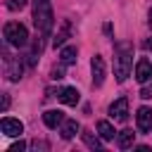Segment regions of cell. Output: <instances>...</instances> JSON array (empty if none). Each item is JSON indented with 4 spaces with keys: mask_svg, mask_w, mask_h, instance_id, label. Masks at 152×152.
Here are the masks:
<instances>
[{
    "mask_svg": "<svg viewBox=\"0 0 152 152\" xmlns=\"http://www.w3.org/2000/svg\"><path fill=\"white\" fill-rule=\"evenodd\" d=\"M133 66V50L128 43H116L114 45V76L119 83H124L131 74Z\"/></svg>",
    "mask_w": 152,
    "mask_h": 152,
    "instance_id": "cell-1",
    "label": "cell"
},
{
    "mask_svg": "<svg viewBox=\"0 0 152 152\" xmlns=\"http://www.w3.org/2000/svg\"><path fill=\"white\" fill-rule=\"evenodd\" d=\"M33 24L40 36H50L55 26V14L50 7V0H33Z\"/></svg>",
    "mask_w": 152,
    "mask_h": 152,
    "instance_id": "cell-2",
    "label": "cell"
},
{
    "mask_svg": "<svg viewBox=\"0 0 152 152\" xmlns=\"http://www.w3.org/2000/svg\"><path fill=\"white\" fill-rule=\"evenodd\" d=\"M2 33H5V40L10 45H14V48H26L28 45V31L19 21H7L5 28H2Z\"/></svg>",
    "mask_w": 152,
    "mask_h": 152,
    "instance_id": "cell-3",
    "label": "cell"
},
{
    "mask_svg": "<svg viewBox=\"0 0 152 152\" xmlns=\"http://www.w3.org/2000/svg\"><path fill=\"white\" fill-rule=\"evenodd\" d=\"M5 74L10 81H19L21 74H24V66L19 62V57H12V55H5Z\"/></svg>",
    "mask_w": 152,
    "mask_h": 152,
    "instance_id": "cell-4",
    "label": "cell"
},
{
    "mask_svg": "<svg viewBox=\"0 0 152 152\" xmlns=\"http://www.w3.org/2000/svg\"><path fill=\"white\" fill-rule=\"evenodd\" d=\"M109 116L116 121H126L128 119V97H119L109 104Z\"/></svg>",
    "mask_w": 152,
    "mask_h": 152,
    "instance_id": "cell-5",
    "label": "cell"
},
{
    "mask_svg": "<svg viewBox=\"0 0 152 152\" xmlns=\"http://www.w3.org/2000/svg\"><path fill=\"white\" fill-rule=\"evenodd\" d=\"M90 69H93V86L100 88V86L104 83V59H102L100 55H95V57L90 59Z\"/></svg>",
    "mask_w": 152,
    "mask_h": 152,
    "instance_id": "cell-6",
    "label": "cell"
},
{
    "mask_svg": "<svg viewBox=\"0 0 152 152\" xmlns=\"http://www.w3.org/2000/svg\"><path fill=\"white\" fill-rule=\"evenodd\" d=\"M135 121H138L140 133H152V109L150 107H140L135 114Z\"/></svg>",
    "mask_w": 152,
    "mask_h": 152,
    "instance_id": "cell-7",
    "label": "cell"
},
{
    "mask_svg": "<svg viewBox=\"0 0 152 152\" xmlns=\"http://www.w3.org/2000/svg\"><path fill=\"white\" fill-rule=\"evenodd\" d=\"M0 128H2V133H5V135H10V138H17V135H21V131H24V124H21L19 119H10V116H5V119L0 121Z\"/></svg>",
    "mask_w": 152,
    "mask_h": 152,
    "instance_id": "cell-8",
    "label": "cell"
},
{
    "mask_svg": "<svg viewBox=\"0 0 152 152\" xmlns=\"http://www.w3.org/2000/svg\"><path fill=\"white\" fill-rule=\"evenodd\" d=\"M135 78H138V83L152 81V62L150 59H145V57L138 59V64H135Z\"/></svg>",
    "mask_w": 152,
    "mask_h": 152,
    "instance_id": "cell-9",
    "label": "cell"
},
{
    "mask_svg": "<svg viewBox=\"0 0 152 152\" xmlns=\"http://www.w3.org/2000/svg\"><path fill=\"white\" fill-rule=\"evenodd\" d=\"M57 100L62 102V104H69V107H74V104H78V100H81V95H78V90L76 88H62L59 93H57Z\"/></svg>",
    "mask_w": 152,
    "mask_h": 152,
    "instance_id": "cell-10",
    "label": "cell"
},
{
    "mask_svg": "<svg viewBox=\"0 0 152 152\" xmlns=\"http://www.w3.org/2000/svg\"><path fill=\"white\" fill-rule=\"evenodd\" d=\"M43 121H45V126H48V128H57V126H62L64 114H62L59 109H48V112L43 114Z\"/></svg>",
    "mask_w": 152,
    "mask_h": 152,
    "instance_id": "cell-11",
    "label": "cell"
},
{
    "mask_svg": "<svg viewBox=\"0 0 152 152\" xmlns=\"http://www.w3.org/2000/svg\"><path fill=\"white\" fill-rule=\"evenodd\" d=\"M76 131H78V124H76V119H64L62 121V138L64 140H71L74 135H76Z\"/></svg>",
    "mask_w": 152,
    "mask_h": 152,
    "instance_id": "cell-12",
    "label": "cell"
},
{
    "mask_svg": "<svg viewBox=\"0 0 152 152\" xmlns=\"http://www.w3.org/2000/svg\"><path fill=\"white\" fill-rule=\"evenodd\" d=\"M133 140H135V133H133V131H121V133H116V145H119L121 150L133 147Z\"/></svg>",
    "mask_w": 152,
    "mask_h": 152,
    "instance_id": "cell-13",
    "label": "cell"
},
{
    "mask_svg": "<svg viewBox=\"0 0 152 152\" xmlns=\"http://www.w3.org/2000/svg\"><path fill=\"white\" fill-rule=\"evenodd\" d=\"M97 133L102 135V140H114V135H116V131H114V126L109 124V121H97Z\"/></svg>",
    "mask_w": 152,
    "mask_h": 152,
    "instance_id": "cell-14",
    "label": "cell"
},
{
    "mask_svg": "<svg viewBox=\"0 0 152 152\" xmlns=\"http://www.w3.org/2000/svg\"><path fill=\"white\" fill-rule=\"evenodd\" d=\"M76 55H78V50H76L74 45H66V48H62L59 59H62V64H74V62H76Z\"/></svg>",
    "mask_w": 152,
    "mask_h": 152,
    "instance_id": "cell-15",
    "label": "cell"
},
{
    "mask_svg": "<svg viewBox=\"0 0 152 152\" xmlns=\"http://www.w3.org/2000/svg\"><path fill=\"white\" fill-rule=\"evenodd\" d=\"M81 138H83V142H86L90 150H100V147H102L100 138H97V135H93L90 131H83V133H81Z\"/></svg>",
    "mask_w": 152,
    "mask_h": 152,
    "instance_id": "cell-16",
    "label": "cell"
},
{
    "mask_svg": "<svg viewBox=\"0 0 152 152\" xmlns=\"http://www.w3.org/2000/svg\"><path fill=\"white\" fill-rule=\"evenodd\" d=\"M69 31H71V24H69V21H64V24H62V31H59V33L55 36V40H52V43H55V48H57V45H64V40L69 38Z\"/></svg>",
    "mask_w": 152,
    "mask_h": 152,
    "instance_id": "cell-17",
    "label": "cell"
},
{
    "mask_svg": "<svg viewBox=\"0 0 152 152\" xmlns=\"http://www.w3.org/2000/svg\"><path fill=\"white\" fill-rule=\"evenodd\" d=\"M26 2H28V0H7V10H12V12H17V10H21V7H26Z\"/></svg>",
    "mask_w": 152,
    "mask_h": 152,
    "instance_id": "cell-18",
    "label": "cell"
},
{
    "mask_svg": "<svg viewBox=\"0 0 152 152\" xmlns=\"http://www.w3.org/2000/svg\"><path fill=\"white\" fill-rule=\"evenodd\" d=\"M50 78H55V81H59V78H64V66H55V69L50 71Z\"/></svg>",
    "mask_w": 152,
    "mask_h": 152,
    "instance_id": "cell-19",
    "label": "cell"
},
{
    "mask_svg": "<svg viewBox=\"0 0 152 152\" xmlns=\"http://www.w3.org/2000/svg\"><path fill=\"white\" fill-rule=\"evenodd\" d=\"M21 150H26V142H21V140H19V142H14V145L10 147V152H21Z\"/></svg>",
    "mask_w": 152,
    "mask_h": 152,
    "instance_id": "cell-20",
    "label": "cell"
},
{
    "mask_svg": "<svg viewBox=\"0 0 152 152\" xmlns=\"http://www.w3.org/2000/svg\"><path fill=\"white\" fill-rule=\"evenodd\" d=\"M140 97H145V100H150V97H152V86H147V88H142V90H140Z\"/></svg>",
    "mask_w": 152,
    "mask_h": 152,
    "instance_id": "cell-21",
    "label": "cell"
},
{
    "mask_svg": "<svg viewBox=\"0 0 152 152\" xmlns=\"http://www.w3.org/2000/svg\"><path fill=\"white\" fill-rule=\"evenodd\" d=\"M7 107H10V95L2 93V112H7Z\"/></svg>",
    "mask_w": 152,
    "mask_h": 152,
    "instance_id": "cell-22",
    "label": "cell"
},
{
    "mask_svg": "<svg viewBox=\"0 0 152 152\" xmlns=\"http://www.w3.org/2000/svg\"><path fill=\"white\" fill-rule=\"evenodd\" d=\"M150 26H152V10H150Z\"/></svg>",
    "mask_w": 152,
    "mask_h": 152,
    "instance_id": "cell-23",
    "label": "cell"
}]
</instances>
